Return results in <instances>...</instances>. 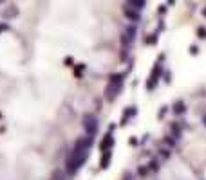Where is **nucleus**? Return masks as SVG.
I'll use <instances>...</instances> for the list:
<instances>
[{
  "label": "nucleus",
  "instance_id": "obj_1",
  "mask_svg": "<svg viewBox=\"0 0 206 180\" xmlns=\"http://www.w3.org/2000/svg\"><path fill=\"white\" fill-rule=\"evenodd\" d=\"M87 157H89V150L87 151H74L73 150L65 158V173L67 175H74L81 166L85 164Z\"/></svg>",
  "mask_w": 206,
  "mask_h": 180
},
{
  "label": "nucleus",
  "instance_id": "obj_2",
  "mask_svg": "<svg viewBox=\"0 0 206 180\" xmlns=\"http://www.w3.org/2000/svg\"><path fill=\"white\" fill-rule=\"evenodd\" d=\"M98 128H100V122H98V117L94 114H85L83 115V130L87 135L94 137L98 133Z\"/></svg>",
  "mask_w": 206,
  "mask_h": 180
},
{
  "label": "nucleus",
  "instance_id": "obj_3",
  "mask_svg": "<svg viewBox=\"0 0 206 180\" xmlns=\"http://www.w3.org/2000/svg\"><path fill=\"white\" fill-rule=\"evenodd\" d=\"M121 88H123V83H112V81H109V85L105 86V99L112 103L118 97V94L121 92Z\"/></svg>",
  "mask_w": 206,
  "mask_h": 180
},
{
  "label": "nucleus",
  "instance_id": "obj_4",
  "mask_svg": "<svg viewBox=\"0 0 206 180\" xmlns=\"http://www.w3.org/2000/svg\"><path fill=\"white\" fill-rule=\"evenodd\" d=\"M161 74H163V65H161V61H159V63H155V67L152 69V72H150V78H148V83H147V90H154V86L157 85V81L161 78Z\"/></svg>",
  "mask_w": 206,
  "mask_h": 180
},
{
  "label": "nucleus",
  "instance_id": "obj_5",
  "mask_svg": "<svg viewBox=\"0 0 206 180\" xmlns=\"http://www.w3.org/2000/svg\"><path fill=\"white\" fill-rule=\"evenodd\" d=\"M136 33H138V29H136V25H128V27L125 29V33H123V36H121V43L123 45H130V43L136 40Z\"/></svg>",
  "mask_w": 206,
  "mask_h": 180
},
{
  "label": "nucleus",
  "instance_id": "obj_6",
  "mask_svg": "<svg viewBox=\"0 0 206 180\" xmlns=\"http://www.w3.org/2000/svg\"><path fill=\"white\" fill-rule=\"evenodd\" d=\"M123 14H125L130 22H134V23L141 20L139 11H138V9H134V7H130V6H127V4H125V7H123Z\"/></svg>",
  "mask_w": 206,
  "mask_h": 180
},
{
  "label": "nucleus",
  "instance_id": "obj_7",
  "mask_svg": "<svg viewBox=\"0 0 206 180\" xmlns=\"http://www.w3.org/2000/svg\"><path fill=\"white\" fill-rule=\"evenodd\" d=\"M112 146H114V137H112V131H109L107 135L103 137V141L100 142V150H101V151L112 150Z\"/></svg>",
  "mask_w": 206,
  "mask_h": 180
},
{
  "label": "nucleus",
  "instance_id": "obj_8",
  "mask_svg": "<svg viewBox=\"0 0 206 180\" xmlns=\"http://www.w3.org/2000/svg\"><path fill=\"white\" fill-rule=\"evenodd\" d=\"M111 158H112V151L111 150H105L101 155V160H100V167L101 169H107L109 164H111Z\"/></svg>",
  "mask_w": 206,
  "mask_h": 180
},
{
  "label": "nucleus",
  "instance_id": "obj_9",
  "mask_svg": "<svg viewBox=\"0 0 206 180\" xmlns=\"http://www.w3.org/2000/svg\"><path fill=\"white\" fill-rule=\"evenodd\" d=\"M136 114H138L136 106H128V108H127L125 112H123V117H121V126H125L127 122H128V119H130V117H134Z\"/></svg>",
  "mask_w": 206,
  "mask_h": 180
},
{
  "label": "nucleus",
  "instance_id": "obj_10",
  "mask_svg": "<svg viewBox=\"0 0 206 180\" xmlns=\"http://www.w3.org/2000/svg\"><path fill=\"white\" fill-rule=\"evenodd\" d=\"M15 16H18V9H16V6L6 7V11H4V18H6V20H11V18H15Z\"/></svg>",
  "mask_w": 206,
  "mask_h": 180
},
{
  "label": "nucleus",
  "instance_id": "obj_11",
  "mask_svg": "<svg viewBox=\"0 0 206 180\" xmlns=\"http://www.w3.org/2000/svg\"><path fill=\"white\" fill-rule=\"evenodd\" d=\"M172 110H174V114H177V115H181V114H184L186 112V105H184V101H176L174 103V106H172Z\"/></svg>",
  "mask_w": 206,
  "mask_h": 180
},
{
  "label": "nucleus",
  "instance_id": "obj_12",
  "mask_svg": "<svg viewBox=\"0 0 206 180\" xmlns=\"http://www.w3.org/2000/svg\"><path fill=\"white\" fill-rule=\"evenodd\" d=\"M145 4H147V0H127V6L134 7V9H138V11H141V9L145 7Z\"/></svg>",
  "mask_w": 206,
  "mask_h": 180
},
{
  "label": "nucleus",
  "instance_id": "obj_13",
  "mask_svg": "<svg viewBox=\"0 0 206 180\" xmlns=\"http://www.w3.org/2000/svg\"><path fill=\"white\" fill-rule=\"evenodd\" d=\"M123 79H125V74H112L109 78V81H112V83H123Z\"/></svg>",
  "mask_w": 206,
  "mask_h": 180
},
{
  "label": "nucleus",
  "instance_id": "obj_14",
  "mask_svg": "<svg viewBox=\"0 0 206 180\" xmlns=\"http://www.w3.org/2000/svg\"><path fill=\"white\" fill-rule=\"evenodd\" d=\"M145 43H148V45H154V43H157V33H154V34H148V38L145 40Z\"/></svg>",
  "mask_w": 206,
  "mask_h": 180
},
{
  "label": "nucleus",
  "instance_id": "obj_15",
  "mask_svg": "<svg viewBox=\"0 0 206 180\" xmlns=\"http://www.w3.org/2000/svg\"><path fill=\"white\" fill-rule=\"evenodd\" d=\"M65 178V173L63 171H54L52 173V180H63Z\"/></svg>",
  "mask_w": 206,
  "mask_h": 180
},
{
  "label": "nucleus",
  "instance_id": "obj_16",
  "mask_svg": "<svg viewBox=\"0 0 206 180\" xmlns=\"http://www.w3.org/2000/svg\"><path fill=\"white\" fill-rule=\"evenodd\" d=\"M148 169H152V171H157V169H159V162H157V160H150V164H148Z\"/></svg>",
  "mask_w": 206,
  "mask_h": 180
},
{
  "label": "nucleus",
  "instance_id": "obj_17",
  "mask_svg": "<svg viewBox=\"0 0 206 180\" xmlns=\"http://www.w3.org/2000/svg\"><path fill=\"white\" fill-rule=\"evenodd\" d=\"M197 36H199V38H203V40H206V27L201 25V27L197 29Z\"/></svg>",
  "mask_w": 206,
  "mask_h": 180
},
{
  "label": "nucleus",
  "instance_id": "obj_18",
  "mask_svg": "<svg viewBox=\"0 0 206 180\" xmlns=\"http://www.w3.org/2000/svg\"><path fill=\"white\" fill-rule=\"evenodd\" d=\"M85 70V65H80V67H76V70H74V74L76 76H81V72Z\"/></svg>",
  "mask_w": 206,
  "mask_h": 180
},
{
  "label": "nucleus",
  "instance_id": "obj_19",
  "mask_svg": "<svg viewBox=\"0 0 206 180\" xmlns=\"http://www.w3.org/2000/svg\"><path fill=\"white\" fill-rule=\"evenodd\" d=\"M165 142H166V144H170V146H174V144H176V139H174L172 135H168L166 139H165Z\"/></svg>",
  "mask_w": 206,
  "mask_h": 180
},
{
  "label": "nucleus",
  "instance_id": "obj_20",
  "mask_svg": "<svg viewBox=\"0 0 206 180\" xmlns=\"http://www.w3.org/2000/svg\"><path fill=\"white\" fill-rule=\"evenodd\" d=\"M147 173H148V167H139V169H138V175H139V177H145Z\"/></svg>",
  "mask_w": 206,
  "mask_h": 180
},
{
  "label": "nucleus",
  "instance_id": "obj_21",
  "mask_svg": "<svg viewBox=\"0 0 206 180\" xmlns=\"http://www.w3.org/2000/svg\"><path fill=\"white\" fill-rule=\"evenodd\" d=\"M190 52H192V54H193V56H195V54H197V52H199L197 45H192V47H190Z\"/></svg>",
  "mask_w": 206,
  "mask_h": 180
},
{
  "label": "nucleus",
  "instance_id": "obj_22",
  "mask_svg": "<svg viewBox=\"0 0 206 180\" xmlns=\"http://www.w3.org/2000/svg\"><path fill=\"white\" fill-rule=\"evenodd\" d=\"M165 81H166V83L172 81V74H170V72H165Z\"/></svg>",
  "mask_w": 206,
  "mask_h": 180
},
{
  "label": "nucleus",
  "instance_id": "obj_23",
  "mask_svg": "<svg viewBox=\"0 0 206 180\" xmlns=\"http://www.w3.org/2000/svg\"><path fill=\"white\" fill-rule=\"evenodd\" d=\"M159 151H161L163 157H170V151H168V150H165V148H163V150H159Z\"/></svg>",
  "mask_w": 206,
  "mask_h": 180
},
{
  "label": "nucleus",
  "instance_id": "obj_24",
  "mask_svg": "<svg viewBox=\"0 0 206 180\" xmlns=\"http://www.w3.org/2000/svg\"><path fill=\"white\" fill-rule=\"evenodd\" d=\"M166 13V6H159V14H165Z\"/></svg>",
  "mask_w": 206,
  "mask_h": 180
},
{
  "label": "nucleus",
  "instance_id": "obj_25",
  "mask_svg": "<svg viewBox=\"0 0 206 180\" xmlns=\"http://www.w3.org/2000/svg\"><path fill=\"white\" fill-rule=\"evenodd\" d=\"M125 180H134L132 175H130V173H127V175H125Z\"/></svg>",
  "mask_w": 206,
  "mask_h": 180
},
{
  "label": "nucleus",
  "instance_id": "obj_26",
  "mask_svg": "<svg viewBox=\"0 0 206 180\" xmlns=\"http://www.w3.org/2000/svg\"><path fill=\"white\" fill-rule=\"evenodd\" d=\"M4 29H8V25H6V23H2V25H0V31H4Z\"/></svg>",
  "mask_w": 206,
  "mask_h": 180
},
{
  "label": "nucleus",
  "instance_id": "obj_27",
  "mask_svg": "<svg viewBox=\"0 0 206 180\" xmlns=\"http://www.w3.org/2000/svg\"><path fill=\"white\" fill-rule=\"evenodd\" d=\"M203 14H204V16H206V9H204V11H203Z\"/></svg>",
  "mask_w": 206,
  "mask_h": 180
}]
</instances>
